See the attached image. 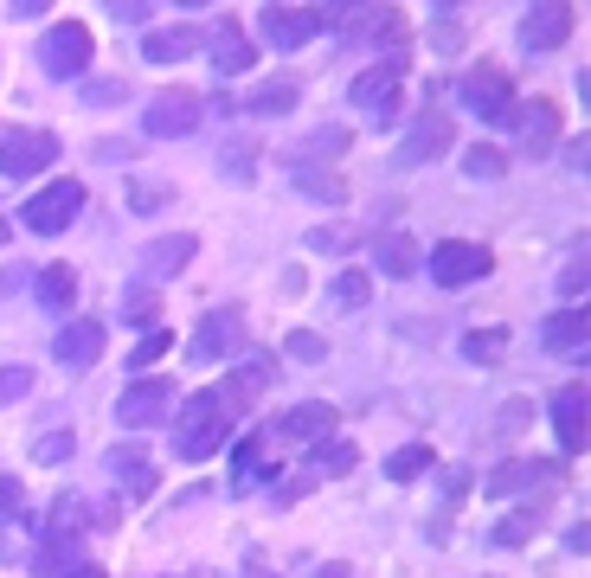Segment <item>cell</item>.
Segmentation results:
<instances>
[{
    "label": "cell",
    "instance_id": "obj_5",
    "mask_svg": "<svg viewBox=\"0 0 591 578\" xmlns=\"http://www.w3.org/2000/svg\"><path fill=\"white\" fill-rule=\"evenodd\" d=\"M65 450H71V437H65V431H58V437H45V444H39V456H45V463H58Z\"/></svg>",
    "mask_w": 591,
    "mask_h": 578
},
{
    "label": "cell",
    "instance_id": "obj_1",
    "mask_svg": "<svg viewBox=\"0 0 591 578\" xmlns=\"http://www.w3.org/2000/svg\"><path fill=\"white\" fill-rule=\"evenodd\" d=\"M482 270H489V257L469 251V245H444V251H437V277H444V283H469V277H482Z\"/></svg>",
    "mask_w": 591,
    "mask_h": 578
},
{
    "label": "cell",
    "instance_id": "obj_3",
    "mask_svg": "<svg viewBox=\"0 0 591 578\" xmlns=\"http://www.w3.org/2000/svg\"><path fill=\"white\" fill-rule=\"evenodd\" d=\"M90 354H97V328H78L65 341V360H90Z\"/></svg>",
    "mask_w": 591,
    "mask_h": 578
},
{
    "label": "cell",
    "instance_id": "obj_7",
    "mask_svg": "<svg viewBox=\"0 0 591 578\" xmlns=\"http://www.w3.org/2000/svg\"><path fill=\"white\" fill-rule=\"evenodd\" d=\"M290 354H302V360H315V354H322V341H315V334H296V341H290Z\"/></svg>",
    "mask_w": 591,
    "mask_h": 578
},
{
    "label": "cell",
    "instance_id": "obj_6",
    "mask_svg": "<svg viewBox=\"0 0 591 578\" xmlns=\"http://www.w3.org/2000/svg\"><path fill=\"white\" fill-rule=\"evenodd\" d=\"M26 392V373H0V399H20Z\"/></svg>",
    "mask_w": 591,
    "mask_h": 578
},
{
    "label": "cell",
    "instance_id": "obj_4",
    "mask_svg": "<svg viewBox=\"0 0 591 578\" xmlns=\"http://www.w3.org/2000/svg\"><path fill=\"white\" fill-rule=\"evenodd\" d=\"M502 347H508V334H469V354L476 360H495Z\"/></svg>",
    "mask_w": 591,
    "mask_h": 578
},
{
    "label": "cell",
    "instance_id": "obj_2",
    "mask_svg": "<svg viewBox=\"0 0 591 578\" xmlns=\"http://www.w3.org/2000/svg\"><path fill=\"white\" fill-rule=\"evenodd\" d=\"M424 463H431V456H424V450H405V456H392V482H412V469H424Z\"/></svg>",
    "mask_w": 591,
    "mask_h": 578
}]
</instances>
